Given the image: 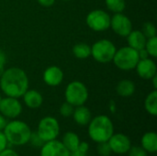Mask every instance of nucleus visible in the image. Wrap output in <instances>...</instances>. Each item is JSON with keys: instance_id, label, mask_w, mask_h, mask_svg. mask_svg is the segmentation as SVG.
<instances>
[{"instance_id": "1", "label": "nucleus", "mask_w": 157, "mask_h": 156, "mask_svg": "<svg viewBox=\"0 0 157 156\" xmlns=\"http://www.w3.org/2000/svg\"><path fill=\"white\" fill-rule=\"evenodd\" d=\"M0 88L6 97H22L29 89L27 74L18 67H10L5 70L0 76Z\"/></svg>"}, {"instance_id": "2", "label": "nucleus", "mask_w": 157, "mask_h": 156, "mask_svg": "<svg viewBox=\"0 0 157 156\" xmlns=\"http://www.w3.org/2000/svg\"><path fill=\"white\" fill-rule=\"evenodd\" d=\"M87 132L89 138L97 143L108 142L114 133V125L108 116L98 115L91 119Z\"/></svg>"}, {"instance_id": "3", "label": "nucleus", "mask_w": 157, "mask_h": 156, "mask_svg": "<svg viewBox=\"0 0 157 156\" xmlns=\"http://www.w3.org/2000/svg\"><path fill=\"white\" fill-rule=\"evenodd\" d=\"M7 143L15 146H22L29 142L31 130L29 126L22 120H13L7 122L3 130Z\"/></svg>"}, {"instance_id": "4", "label": "nucleus", "mask_w": 157, "mask_h": 156, "mask_svg": "<svg viewBox=\"0 0 157 156\" xmlns=\"http://www.w3.org/2000/svg\"><path fill=\"white\" fill-rule=\"evenodd\" d=\"M139 60L138 51L129 46H125L116 51L112 61L119 69L122 71H131L135 69Z\"/></svg>"}, {"instance_id": "5", "label": "nucleus", "mask_w": 157, "mask_h": 156, "mask_svg": "<svg viewBox=\"0 0 157 156\" xmlns=\"http://www.w3.org/2000/svg\"><path fill=\"white\" fill-rule=\"evenodd\" d=\"M65 101L74 107L85 105L88 98V90L80 81H73L67 85L64 92Z\"/></svg>"}, {"instance_id": "6", "label": "nucleus", "mask_w": 157, "mask_h": 156, "mask_svg": "<svg viewBox=\"0 0 157 156\" xmlns=\"http://www.w3.org/2000/svg\"><path fill=\"white\" fill-rule=\"evenodd\" d=\"M116 51V46L111 40H100L92 45L91 56L100 63H108L112 62Z\"/></svg>"}, {"instance_id": "7", "label": "nucleus", "mask_w": 157, "mask_h": 156, "mask_svg": "<svg viewBox=\"0 0 157 156\" xmlns=\"http://www.w3.org/2000/svg\"><path fill=\"white\" fill-rule=\"evenodd\" d=\"M36 132L43 143L55 140L60 134V124L53 117H44L40 120Z\"/></svg>"}, {"instance_id": "8", "label": "nucleus", "mask_w": 157, "mask_h": 156, "mask_svg": "<svg viewBox=\"0 0 157 156\" xmlns=\"http://www.w3.org/2000/svg\"><path fill=\"white\" fill-rule=\"evenodd\" d=\"M110 17H111L106 11L95 9L87 14L86 22L92 30L101 32L110 27Z\"/></svg>"}, {"instance_id": "9", "label": "nucleus", "mask_w": 157, "mask_h": 156, "mask_svg": "<svg viewBox=\"0 0 157 156\" xmlns=\"http://www.w3.org/2000/svg\"><path fill=\"white\" fill-rule=\"evenodd\" d=\"M22 112V105L18 98L15 97H2L0 102V113L6 119L15 120Z\"/></svg>"}, {"instance_id": "10", "label": "nucleus", "mask_w": 157, "mask_h": 156, "mask_svg": "<svg viewBox=\"0 0 157 156\" xmlns=\"http://www.w3.org/2000/svg\"><path fill=\"white\" fill-rule=\"evenodd\" d=\"M112 30L119 36L127 37L132 30V23L131 19L123 13H116L110 17V27Z\"/></svg>"}, {"instance_id": "11", "label": "nucleus", "mask_w": 157, "mask_h": 156, "mask_svg": "<svg viewBox=\"0 0 157 156\" xmlns=\"http://www.w3.org/2000/svg\"><path fill=\"white\" fill-rule=\"evenodd\" d=\"M111 152L116 154H125L132 147L130 138L124 133H113L108 141Z\"/></svg>"}, {"instance_id": "12", "label": "nucleus", "mask_w": 157, "mask_h": 156, "mask_svg": "<svg viewBox=\"0 0 157 156\" xmlns=\"http://www.w3.org/2000/svg\"><path fill=\"white\" fill-rule=\"evenodd\" d=\"M40 156H70V152L57 139L46 142L40 147Z\"/></svg>"}, {"instance_id": "13", "label": "nucleus", "mask_w": 157, "mask_h": 156, "mask_svg": "<svg viewBox=\"0 0 157 156\" xmlns=\"http://www.w3.org/2000/svg\"><path fill=\"white\" fill-rule=\"evenodd\" d=\"M135 69L138 75L145 80H150L152 77L157 74L156 63L150 58L139 60Z\"/></svg>"}, {"instance_id": "14", "label": "nucleus", "mask_w": 157, "mask_h": 156, "mask_svg": "<svg viewBox=\"0 0 157 156\" xmlns=\"http://www.w3.org/2000/svg\"><path fill=\"white\" fill-rule=\"evenodd\" d=\"M63 80V72L58 66L48 67L43 73V81L49 86H57Z\"/></svg>"}, {"instance_id": "15", "label": "nucleus", "mask_w": 157, "mask_h": 156, "mask_svg": "<svg viewBox=\"0 0 157 156\" xmlns=\"http://www.w3.org/2000/svg\"><path fill=\"white\" fill-rule=\"evenodd\" d=\"M72 117L76 124L80 126H86L88 125V123L92 119V114L87 107L82 105L78 107H75Z\"/></svg>"}, {"instance_id": "16", "label": "nucleus", "mask_w": 157, "mask_h": 156, "mask_svg": "<svg viewBox=\"0 0 157 156\" xmlns=\"http://www.w3.org/2000/svg\"><path fill=\"white\" fill-rule=\"evenodd\" d=\"M22 97L25 105L32 109L40 108L43 102V97L41 94L34 89H30V90L28 89L25 92V94L22 96Z\"/></svg>"}, {"instance_id": "17", "label": "nucleus", "mask_w": 157, "mask_h": 156, "mask_svg": "<svg viewBox=\"0 0 157 156\" xmlns=\"http://www.w3.org/2000/svg\"><path fill=\"white\" fill-rule=\"evenodd\" d=\"M126 38L128 41V46L136 51H140L144 49L147 40L141 30H133V29L129 33V35Z\"/></svg>"}, {"instance_id": "18", "label": "nucleus", "mask_w": 157, "mask_h": 156, "mask_svg": "<svg viewBox=\"0 0 157 156\" xmlns=\"http://www.w3.org/2000/svg\"><path fill=\"white\" fill-rule=\"evenodd\" d=\"M141 146L149 154H155L157 152V134L155 131H148L144 133L141 139Z\"/></svg>"}, {"instance_id": "19", "label": "nucleus", "mask_w": 157, "mask_h": 156, "mask_svg": "<svg viewBox=\"0 0 157 156\" xmlns=\"http://www.w3.org/2000/svg\"><path fill=\"white\" fill-rule=\"evenodd\" d=\"M116 92L121 97H130L135 92V85L132 80L123 79L118 83Z\"/></svg>"}, {"instance_id": "20", "label": "nucleus", "mask_w": 157, "mask_h": 156, "mask_svg": "<svg viewBox=\"0 0 157 156\" xmlns=\"http://www.w3.org/2000/svg\"><path fill=\"white\" fill-rule=\"evenodd\" d=\"M63 144L65 146V148L70 152V154L72 152H74L75 150H76V148L79 146L81 141L79 139V136L73 131H67L63 134L62 141Z\"/></svg>"}, {"instance_id": "21", "label": "nucleus", "mask_w": 157, "mask_h": 156, "mask_svg": "<svg viewBox=\"0 0 157 156\" xmlns=\"http://www.w3.org/2000/svg\"><path fill=\"white\" fill-rule=\"evenodd\" d=\"M73 54L80 60L87 59L91 56V47L85 42H79L73 47Z\"/></svg>"}, {"instance_id": "22", "label": "nucleus", "mask_w": 157, "mask_h": 156, "mask_svg": "<svg viewBox=\"0 0 157 156\" xmlns=\"http://www.w3.org/2000/svg\"><path fill=\"white\" fill-rule=\"evenodd\" d=\"M144 108L150 115H157V91L155 89H154V91L146 97L144 100Z\"/></svg>"}, {"instance_id": "23", "label": "nucleus", "mask_w": 157, "mask_h": 156, "mask_svg": "<svg viewBox=\"0 0 157 156\" xmlns=\"http://www.w3.org/2000/svg\"><path fill=\"white\" fill-rule=\"evenodd\" d=\"M106 6L113 13H122L126 7L125 0H105Z\"/></svg>"}, {"instance_id": "24", "label": "nucleus", "mask_w": 157, "mask_h": 156, "mask_svg": "<svg viewBox=\"0 0 157 156\" xmlns=\"http://www.w3.org/2000/svg\"><path fill=\"white\" fill-rule=\"evenodd\" d=\"M144 49L147 51L150 57L155 58L157 56V37H152L146 40Z\"/></svg>"}, {"instance_id": "25", "label": "nucleus", "mask_w": 157, "mask_h": 156, "mask_svg": "<svg viewBox=\"0 0 157 156\" xmlns=\"http://www.w3.org/2000/svg\"><path fill=\"white\" fill-rule=\"evenodd\" d=\"M141 31L144 33V35L146 37V39L156 36V29H155V26L154 25V23H152V22H145L143 25V29Z\"/></svg>"}, {"instance_id": "26", "label": "nucleus", "mask_w": 157, "mask_h": 156, "mask_svg": "<svg viewBox=\"0 0 157 156\" xmlns=\"http://www.w3.org/2000/svg\"><path fill=\"white\" fill-rule=\"evenodd\" d=\"M89 150V144L86 142H81L79 146L70 154V156H87Z\"/></svg>"}, {"instance_id": "27", "label": "nucleus", "mask_w": 157, "mask_h": 156, "mask_svg": "<svg viewBox=\"0 0 157 156\" xmlns=\"http://www.w3.org/2000/svg\"><path fill=\"white\" fill-rule=\"evenodd\" d=\"M97 152L100 156H109L112 154L108 142L98 143L97 146Z\"/></svg>"}, {"instance_id": "28", "label": "nucleus", "mask_w": 157, "mask_h": 156, "mask_svg": "<svg viewBox=\"0 0 157 156\" xmlns=\"http://www.w3.org/2000/svg\"><path fill=\"white\" fill-rule=\"evenodd\" d=\"M74 109H75V107L71 104H69L68 102H64L63 104H62V106L60 107V114L64 117V118H68V117H71L73 115V112H74Z\"/></svg>"}, {"instance_id": "29", "label": "nucleus", "mask_w": 157, "mask_h": 156, "mask_svg": "<svg viewBox=\"0 0 157 156\" xmlns=\"http://www.w3.org/2000/svg\"><path fill=\"white\" fill-rule=\"evenodd\" d=\"M129 156H147V152L142 146H132L127 153Z\"/></svg>"}, {"instance_id": "30", "label": "nucleus", "mask_w": 157, "mask_h": 156, "mask_svg": "<svg viewBox=\"0 0 157 156\" xmlns=\"http://www.w3.org/2000/svg\"><path fill=\"white\" fill-rule=\"evenodd\" d=\"M29 143H31L32 145L36 146V147H41L42 144L44 143L43 141L39 137V135L37 134V132H32L31 133V136H30V139H29Z\"/></svg>"}, {"instance_id": "31", "label": "nucleus", "mask_w": 157, "mask_h": 156, "mask_svg": "<svg viewBox=\"0 0 157 156\" xmlns=\"http://www.w3.org/2000/svg\"><path fill=\"white\" fill-rule=\"evenodd\" d=\"M7 140L3 132V131H0V153L4 151L6 148H7Z\"/></svg>"}, {"instance_id": "32", "label": "nucleus", "mask_w": 157, "mask_h": 156, "mask_svg": "<svg viewBox=\"0 0 157 156\" xmlns=\"http://www.w3.org/2000/svg\"><path fill=\"white\" fill-rule=\"evenodd\" d=\"M6 54L3 51L0 50V76L2 75L3 72L5 71L4 67H5V64H6Z\"/></svg>"}, {"instance_id": "33", "label": "nucleus", "mask_w": 157, "mask_h": 156, "mask_svg": "<svg viewBox=\"0 0 157 156\" xmlns=\"http://www.w3.org/2000/svg\"><path fill=\"white\" fill-rule=\"evenodd\" d=\"M0 156H19L17 152H15L13 149L6 148L4 151L0 153Z\"/></svg>"}, {"instance_id": "34", "label": "nucleus", "mask_w": 157, "mask_h": 156, "mask_svg": "<svg viewBox=\"0 0 157 156\" xmlns=\"http://www.w3.org/2000/svg\"><path fill=\"white\" fill-rule=\"evenodd\" d=\"M38 3L40 5H41L42 6H52L54 3H55V0H37Z\"/></svg>"}, {"instance_id": "35", "label": "nucleus", "mask_w": 157, "mask_h": 156, "mask_svg": "<svg viewBox=\"0 0 157 156\" xmlns=\"http://www.w3.org/2000/svg\"><path fill=\"white\" fill-rule=\"evenodd\" d=\"M138 54H139V58L140 60H143V59H146V58H149V54L147 52V51L144 48L140 51H138Z\"/></svg>"}, {"instance_id": "36", "label": "nucleus", "mask_w": 157, "mask_h": 156, "mask_svg": "<svg viewBox=\"0 0 157 156\" xmlns=\"http://www.w3.org/2000/svg\"><path fill=\"white\" fill-rule=\"evenodd\" d=\"M6 118L0 113V131H3L4 130V128L6 127Z\"/></svg>"}, {"instance_id": "37", "label": "nucleus", "mask_w": 157, "mask_h": 156, "mask_svg": "<svg viewBox=\"0 0 157 156\" xmlns=\"http://www.w3.org/2000/svg\"><path fill=\"white\" fill-rule=\"evenodd\" d=\"M150 80H152L153 81V85H154V88L156 90V88H157V75L155 74L154 77H152Z\"/></svg>"}, {"instance_id": "38", "label": "nucleus", "mask_w": 157, "mask_h": 156, "mask_svg": "<svg viewBox=\"0 0 157 156\" xmlns=\"http://www.w3.org/2000/svg\"><path fill=\"white\" fill-rule=\"evenodd\" d=\"M1 100H2V97L0 96V102H1Z\"/></svg>"}, {"instance_id": "39", "label": "nucleus", "mask_w": 157, "mask_h": 156, "mask_svg": "<svg viewBox=\"0 0 157 156\" xmlns=\"http://www.w3.org/2000/svg\"><path fill=\"white\" fill-rule=\"evenodd\" d=\"M62 1H65L66 2V1H70V0H62Z\"/></svg>"}]
</instances>
